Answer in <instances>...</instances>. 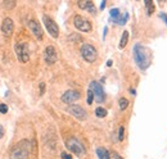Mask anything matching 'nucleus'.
Returning a JSON list of instances; mask_svg holds the SVG:
<instances>
[{"mask_svg": "<svg viewBox=\"0 0 167 159\" xmlns=\"http://www.w3.org/2000/svg\"><path fill=\"white\" fill-rule=\"evenodd\" d=\"M134 60L141 71H145L149 67L150 64L149 53L141 44H136L134 46Z\"/></svg>", "mask_w": 167, "mask_h": 159, "instance_id": "nucleus-1", "label": "nucleus"}, {"mask_svg": "<svg viewBox=\"0 0 167 159\" xmlns=\"http://www.w3.org/2000/svg\"><path fill=\"white\" fill-rule=\"evenodd\" d=\"M31 153V142L28 140L19 141L11 153V159H28Z\"/></svg>", "mask_w": 167, "mask_h": 159, "instance_id": "nucleus-2", "label": "nucleus"}, {"mask_svg": "<svg viewBox=\"0 0 167 159\" xmlns=\"http://www.w3.org/2000/svg\"><path fill=\"white\" fill-rule=\"evenodd\" d=\"M66 146H67V149H68L71 153H73L76 157H79V158L85 157V154H86L85 148L82 146V144L77 140V139H75V137L68 139V140L66 141Z\"/></svg>", "mask_w": 167, "mask_h": 159, "instance_id": "nucleus-3", "label": "nucleus"}, {"mask_svg": "<svg viewBox=\"0 0 167 159\" xmlns=\"http://www.w3.org/2000/svg\"><path fill=\"white\" fill-rule=\"evenodd\" d=\"M81 55L88 63H93L98 58V51L91 44H84L81 46Z\"/></svg>", "mask_w": 167, "mask_h": 159, "instance_id": "nucleus-4", "label": "nucleus"}, {"mask_svg": "<svg viewBox=\"0 0 167 159\" xmlns=\"http://www.w3.org/2000/svg\"><path fill=\"white\" fill-rule=\"evenodd\" d=\"M43 21H44L45 27H46V31L49 32V35L51 37L57 39L58 36H59V27H58V25L53 21V19H51L50 17H48V15H44Z\"/></svg>", "mask_w": 167, "mask_h": 159, "instance_id": "nucleus-5", "label": "nucleus"}, {"mask_svg": "<svg viewBox=\"0 0 167 159\" xmlns=\"http://www.w3.org/2000/svg\"><path fill=\"white\" fill-rule=\"evenodd\" d=\"M73 25H75V27L77 30L81 32H90L93 28L91 23H90L86 18L81 17V15H76L75 19H73Z\"/></svg>", "mask_w": 167, "mask_h": 159, "instance_id": "nucleus-6", "label": "nucleus"}, {"mask_svg": "<svg viewBox=\"0 0 167 159\" xmlns=\"http://www.w3.org/2000/svg\"><path fill=\"white\" fill-rule=\"evenodd\" d=\"M14 50H15V54H17V58L21 63H26L30 59V54H28V49H27V45L26 44H15L14 46Z\"/></svg>", "mask_w": 167, "mask_h": 159, "instance_id": "nucleus-7", "label": "nucleus"}, {"mask_svg": "<svg viewBox=\"0 0 167 159\" xmlns=\"http://www.w3.org/2000/svg\"><path fill=\"white\" fill-rule=\"evenodd\" d=\"M90 90H91L93 94H94V98L96 99V102H98V103L104 102L105 94H104V90H103V87H102L100 83L95 82V81L90 82Z\"/></svg>", "mask_w": 167, "mask_h": 159, "instance_id": "nucleus-8", "label": "nucleus"}, {"mask_svg": "<svg viewBox=\"0 0 167 159\" xmlns=\"http://www.w3.org/2000/svg\"><path fill=\"white\" fill-rule=\"evenodd\" d=\"M44 60L46 64H54L55 62L58 60V55H57V51H55V48L54 46H46L44 50Z\"/></svg>", "mask_w": 167, "mask_h": 159, "instance_id": "nucleus-9", "label": "nucleus"}, {"mask_svg": "<svg viewBox=\"0 0 167 159\" xmlns=\"http://www.w3.org/2000/svg\"><path fill=\"white\" fill-rule=\"evenodd\" d=\"M67 112H68L69 114H72L73 117H76L77 119H80V121L86 119L85 109H84L82 106H80V105H69L68 108H67Z\"/></svg>", "mask_w": 167, "mask_h": 159, "instance_id": "nucleus-10", "label": "nucleus"}, {"mask_svg": "<svg viewBox=\"0 0 167 159\" xmlns=\"http://www.w3.org/2000/svg\"><path fill=\"white\" fill-rule=\"evenodd\" d=\"M81 98V94L79 91H76V90H68V91H66L62 95V102L66 103V104H72L73 102H76V100H79Z\"/></svg>", "mask_w": 167, "mask_h": 159, "instance_id": "nucleus-11", "label": "nucleus"}, {"mask_svg": "<svg viewBox=\"0 0 167 159\" xmlns=\"http://www.w3.org/2000/svg\"><path fill=\"white\" fill-rule=\"evenodd\" d=\"M13 30H14V23H13V19L12 18H4L1 23V32L3 35L6 37L12 36L13 34Z\"/></svg>", "mask_w": 167, "mask_h": 159, "instance_id": "nucleus-12", "label": "nucleus"}, {"mask_svg": "<svg viewBox=\"0 0 167 159\" xmlns=\"http://www.w3.org/2000/svg\"><path fill=\"white\" fill-rule=\"evenodd\" d=\"M28 27H30V30H31L32 34L36 36V39H39V40H41V39H43V35H44L43 28H41V26L39 25L35 19H31V21L28 22Z\"/></svg>", "mask_w": 167, "mask_h": 159, "instance_id": "nucleus-13", "label": "nucleus"}, {"mask_svg": "<svg viewBox=\"0 0 167 159\" xmlns=\"http://www.w3.org/2000/svg\"><path fill=\"white\" fill-rule=\"evenodd\" d=\"M79 6L84 11H88L90 13H94V3L93 1H79Z\"/></svg>", "mask_w": 167, "mask_h": 159, "instance_id": "nucleus-14", "label": "nucleus"}, {"mask_svg": "<svg viewBox=\"0 0 167 159\" xmlns=\"http://www.w3.org/2000/svg\"><path fill=\"white\" fill-rule=\"evenodd\" d=\"M96 155H98L99 159H109V153L107 149H104V148L96 149Z\"/></svg>", "mask_w": 167, "mask_h": 159, "instance_id": "nucleus-15", "label": "nucleus"}, {"mask_svg": "<svg viewBox=\"0 0 167 159\" xmlns=\"http://www.w3.org/2000/svg\"><path fill=\"white\" fill-rule=\"evenodd\" d=\"M127 41H128V31H123L122 37H121V41H120V49H123V48L126 46Z\"/></svg>", "mask_w": 167, "mask_h": 159, "instance_id": "nucleus-16", "label": "nucleus"}, {"mask_svg": "<svg viewBox=\"0 0 167 159\" xmlns=\"http://www.w3.org/2000/svg\"><path fill=\"white\" fill-rule=\"evenodd\" d=\"M107 114H108L107 109L102 108V106H99V108H96V109H95V116L98 117V118H104V117L107 116Z\"/></svg>", "mask_w": 167, "mask_h": 159, "instance_id": "nucleus-17", "label": "nucleus"}, {"mask_svg": "<svg viewBox=\"0 0 167 159\" xmlns=\"http://www.w3.org/2000/svg\"><path fill=\"white\" fill-rule=\"evenodd\" d=\"M109 14H111V17H112V19H113L114 22H117L118 19H120V9H117V8L111 9Z\"/></svg>", "mask_w": 167, "mask_h": 159, "instance_id": "nucleus-18", "label": "nucleus"}, {"mask_svg": "<svg viewBox=\"0 0 167 159\" xmlns=\"http://www.w3.org/2000/svg\"><path fill=\"white\" fill-rule=\"evenodd\" d=\"M118 105H120V109L121 110H125L128 106V100L125 99V98H121L118 100Z\"/></svg>", "mask_w": 167, "mask_h": 159, "instance_id": "nucleus-19", "label": "nucleus"}, {"mask_svg": "<svg viewBox=\"0 0 167 159\" xmlns=\"http://www.w3.org/2000/svg\"><path fill=\"white\" fill-rule=\"evenodd\" d=\"M147 6V13H148V15H152V13L154 11V4H153V1H145L144 3Z\"/></svg>", "mask_w": 167, "mask_h": 159, "instance_id": "nucleus-20", "label": "nucleus"}, {"mask_svg": "<svg viewBox=\"0 0 167 159\" xmlns=\"http://www.w3.org/2000/svg\"><path fill=\"white\" fill-rule=\"evenodd\" d=\"M93 100H94V94H93V91L91 90H88V98H86V103H88V104L90 105L93 103Z\"/></svg>", "mask_w": 167, "mask_h": 159, "instance_id": "nucleus-21", "label": "nucleus"}, {"mask_svg": "<svg viewBox=\"0 0 167 159\" xmlns=\"http://www.w3.org/2000/svg\"><path fill=\"white\" fill-rule=\"evenodd\" d=\"M127 19H128V13H125L123 18H120V21H117V23L118 25H125L127 22Z\"/></svg>", "mask_w": 167, "mask_h": 159, "instance_id": "nucleus-22", "label": "nucleus"}, {"mask_svg": "<svg viewBox=\"0 0 167 159\" xmlns=\"http://www.w3.org/2000/svg\"><path fill=\"white\" fill-rule=\"evenodd\" d=\"M109 159H123V158L120 154L116 153V151H112V153H109Z\"/></svg>", "mask_w": 167, "mask_h": 159, "instance_id": "nucleus-23", "label": "nucleus"}, {"mask_svg": "<svg viewBox=\"0 0 167 159\" xmlns=\"http://www.w3.org/2000/svg\"><path fill=\"white\" fill-rule=\"evenodd\" d=\"M3 4H4V6H6L8 9H12L13 6H15V1H4Z\"/></svg>", "mask_w": 167, "mask_h": 159, "instance_id": "nucleus-24", "label": "nucleus"}, {"mask_svg": "<svg viewBox=\"0 0 167 159\" xmlns=\"http://www.w3.org/2000/svg\"><path fill=\"white\" fill-rule=\"evenodd\" d=\"M123 131H125V128L121 126L120 130H118V140H120V141L123 140Z\"/></svg>", "mask_w": 167, "mask_h": 159, "instance_id": "nucleus-25", "label": "nucleus"}, {"mask_svg": "<svg viewBox=\"0 0 167 159\" xmlns=\"http://www.w3.org/2000/svg\"><path fill=\"white\" fill-rule=\"evenodd\" d=\"M6 112H8V106L5 104H0V113H1V114H5Z\"/></svg>", "mask_w": 167, "mask_h": 159, "instance_id": "nucleus-26", "label": "nucleus"}, {"mask_svg": "<svg viewBox=\"0 0 167 159\" xmlns=\"http://www.w3.org/2000/svg\"><path fill=\"white\" fill-rule=\"evenodd\" d=\"M60 157H62V159H72V155L68 154V153H62Z\"/></svg>", "mask_w": 167, "mask_h": 159, "instance_id": "nucleus-27", "label": "nucleus"}, {"mask_svg": "<svg viewBox=\"0 0 167 159\" xmlns=\"http://www.w3.org/2000/svg\"><path fill=\"white\" fill-rule=\"evenodd\" d=\"M44 91H45V83L41 82V83H40V95H43Z\"/></svg>", "mask_w": 167, "mask_h": 159, "instance_id": "nucleus-28", "label": "nucleus"}, {"mask_svg": "<svg viewBox=\"0 0 167 159\" xmlns=\"http://www.w3.org/2000/svg\"><path fill=\"white\" fill-rule=\"evenodd\" d=\"M159 17H161V18H162V19H163V21H165V23L167 25V15L165 14V13H161V14H159Z\"/></svg>", "mask_w": 167, "mask_h": 159, "instance_id": "nucleus-29", "label": "nucleus"}, {"mask_svg": "<svg viewBox=\"0 0 167 159\" xmlns=\"http://www.w3.org/2000/svg\"><path fill=\"white\" fill-rule=\"evenodd\" d=\"M3 136H4V127L0 125V139H1Z\"/></svg>", "mask_w": 167, "mask_h": 159, "instance_id": "nucleus-30", "label": "nucleus"}, {"mask_svg": "<svg viewBox=\"0 0 167 159\" xmlns=\"http://www.w3.org/2000/svg\"><path fill=\"white\" fill-rule=\"evenodd\" d=\"M104 6H105V1H102V4H100V11H103V9H104Z\"/></svg>", "mask_w": 167, "mask_h": 159, "instance_id": "nucleus-31", "label": "nucleus"}, {"mask_svg": "<svg viewBox=\"0 0 167 159\" xmlns=\"http://www.w3.org/2000/svg\"><path fill=\"white\" fill-rule=\"evenodd\" d=\"M107 66H108V67L112 66V60H108V62H107Z\"/></svg>", "mask_w": 167, "mask_h": 159, "instance_id": "nucleus-32", "label": "nucleus"}, {"mask_svg": "<svg viewBox=\"0 0 167 159\" xmlns=\"http://www.w3.org/2000/svg\"><path fill=\"white\" fill-rule=\"evenodd\" d=\"M130 92H131V95H135V90H134V89H131Z\"/></svg>", "mask_w": 167, "mask_h": 159, "instance_id": "nucleus-33", "label": "nucleus"}]
</instances>
